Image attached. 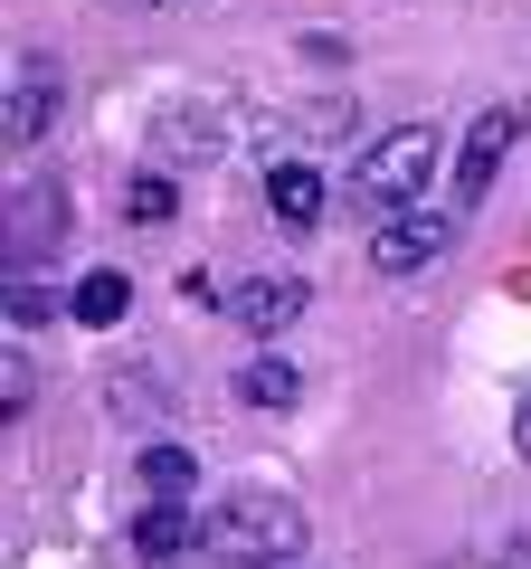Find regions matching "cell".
<instances>
[{
    "label": "cell",
    "mask_w": 531,
    "mask_h": 569,
    "mask_svg": "<svg viewBox=\"0 0 531 569\" xmlns=\"http://www.w3.org/2000/svg\"><path fill=\"white\" fill-rule=\"evenodd\" d=\"M304 503H285V493H238V503L209 512V560L228 569H294L304 560Z\"/></svg>",
    "instance_id": "1"
},
{
    "label": "cell",
    "mask_w": 531,
    "mask_h": 569,
    "mask_svg": "<svg viewBox=\"0 0 531 569\" xmlns=\"http://www.w3.org/2000/svg\"><path fill=\"white\" fill-rule=\"evenodd\" d=\"M428 171H437V123H399L389 142H370L361 162H351V200H361L370 219L418 209L428 200Z\"/></svg>",
    "instance_id": "2"
},
{
    "label": "cell",
    "mask_w": 531,
    "mask_h": 569,
    "mask_svg": "<svg viewBox=\"0 0 531 569\" xmlns=\"http://www.w3.org/2000/svg\"><path fill=\"white\" fill-rule=\"evenodd\" d=\"M455 228H465V209H389L380 228H370V266H380V276H428L437 257H447L455 247Z\"/></svg>",
    "instance_id": "3"
},
{
    "label": "cell",
    "mask_w": 531,
    "mask_h": 569,
    "mask_svg": "<svg viewBox=\"0 0 531 569\" xmlns=\"http://www.w3.org/2000/svg\"><path fill=\"white\" fill-rule=\"evenodd\" d=\"M512 142H522V104H484L474 133H465V152H455V209H465V219H474V200L493 190V171H503Z\"/></svg>",
    "instance_id": "4"
},
{
    "label": "cell",
    "mask_w": 531,
    "mask_h": 569,
    "mask_svg": "<svg viewBox=\"0 0 531 569\" xmlns=\"http://www.w3.org/2000/svg\"><path fill=\"white\" fill-rule=\"evenodd\" d=\"M304 305H313V284H304V276H247L238 295H228V323L257 332V342H275L285 323H304Z\"/></svg>",
    "instance_id": "5"
},
{
    "label": "cell",
    "mask_w": 531,
    "mask_h": 569,
    "mask_svg": "<svg viewBox=\"0 0 531 569\" xmlns=\"http://www.w3.org/2000/svg\"><path fill=\"white\" fill-rule=\"evenodd\" d=\"M266 209H275V228L313 238V228L332 219V181H323L313 162H266Z\"/></svg>",
    "instance_id": "6"
},
{
    "label": "cell",
    "mask_w": 531,
    "mask_h": 569,
    "mask_svg": "<svg viewBox=\"0 0 531 569\" xmlns=\"http://www.w3.org/2000/svg\"><path fill=\"white\" fill-rule=\"evenodd\" d=\"M190 550H209V522H190V503H162V493H152V503L133 512V560L171 569V560H190Z\"/></svg>",
    "instance_id": "7"
},
{
    "label": "cell",
    "mask_w": 531,
    "mask_h": 569,
    "mask_svg": "<svg viewBox=\"0 0 531 569\" xmlns=\"http://www.w3.org/2000/svg\"><path fill=\"white\" fill-rule=\"evenodd\" d=\"M0 123H10V142H48V123H58V58H20V77L0 96Z\"/></svg>",
    "instance_id": "8"
},
{
    "label": "cell",
    "mask_w": 531,
    "mask_h": 569,
    "mask_svg": "<svg viewBox=\"0 0 531 569\" xmlns=\"http://www.w3.org/2000/svg\"><path fill=\"white\" fill-rule=\"evenodd\" d=\"M58 228H67V209H58V190H48V181H29L20 200H10V266H29V257H48V247H58Z\"/></svg>",
    "instance_id": "9"
},
{
    "label": "cell",
    "mask_w": 531,
    "mask_h": 569,
    "mask_svg": "<svg viewBox=\"0 0 531 569\" xmlns=\"http://www.w3.org/2000/svg\"><path fill=\"white\" fill-rule=\"evenodd\" d=\"M67 313H77L86 332L123 323V313H133V276H114V266H86V276H77V295H67Z\"/></svg>",
    "instance_id": "10"
},
{
    "label": "cell",
    "mask_w": 531,
    "mask_h": 569,
    "mask_svg": "<svg viewBox=\"0 0 531 569\" xmlns=\"http://www.w3.org/2000/svg\"><path fill=\"white\" fill-rule=\"evenodd\" d=\"M133 475H143V493H162V503H190V485H200V456L171 447V437H152V447L133 456Z\"/></svg>",
    "instance_id": "11"
},
{
    "label": "cell",
    "mask_w": 531,
    "mask_h": 569,
    "mask_svg": "<svg viewBox=\"0 0 531 569\" xmlns=\"http://www.w3.org/2000/svg\"><path fill=\"white\" fill-rule=\"evenodd\" d=\"M238 399L247 408H294V399H304V370H294L285 351H257V361L238 370Z\"/></svg>",
    "instance_id": "12"
},
{
    "label": "cell",
    "mask_w": 531,
    "mask_h": 569,
    "mask_svg": "<svg viewBox=\"0 0 531 569\" xmlns=\"http://www.w3.org/2000/svg\"><path fill=\"white\" fill-rule=\"evenodd\" d=\"M123 219H133V228H171V219H181L171 171H133V181H123Z\"/></svg>",
    "instance_id": "13"
},
{
    "label": "cell",
    "mask_w": 531,
    "mask_h": 569,
    "mask_svg": "<svg viewBox=\"0 0 531 569\" xmlns=\"http://www.w3.org/2000/svg\"><path fill=\"white\" fill-rule=\"evenodd\" d=\"M48 313H58V295H48V284H29V276L10 284V323H20V332H39Z\"/></svg>",
    "instance_id": "14"
},
{
    "label": "cell",
    "mask_w": 531,
    "mask_h": 569,
    "mask_svg": "<svg viewBox=\"0 0 531 569\" xmlns=\"http://www.w3.org/2000/svg\"><path fill=\"white\" fill-rule=\"evenodd\" d=\"M29 389H39V380H29V361H20V351H10V361H0V408L20 418V408H29Z\"/></svg>",
    "instance_id": "15"
},
{
    "label": "cell",
    "mask_w": 531,
    "mask_h": 569,
    "mask_svg": "<svg viewBox=\"0 0 531 569\" xmlns=\"http://www.w3.org/2000/svg\"><path fill=\"white\" fill-rule=\"evenodd\" d=\"M171 123H181V133H171V142H181L190 162H200V152H219V123H209V114H171Z\"/></svg>",
    "instance_id": "16"
},
{
    "label": "cell",
    "mask_w": 531,
    "mask_h": 569,
    "mask_svg": "<svg viewBox=\"0 0 531 569\" xmlns=\"http://www.w3.org/2000/svg\"><path fill=\"white\" fill-rule=\"evenodd\" d=\"M512 447L531 456V389H522V408H512Z\"/></svg>",
    "instance_id": "17"
}]
</instances>
